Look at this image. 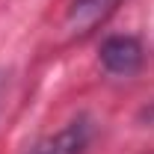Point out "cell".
<instances>
[{
	"label": "cell",
	"mask_w": 154,
	"mask_h": 154,
	"mask_svg": "<svg viewBox=\"0 0 154 154\" xmlns=\"http://www.w3.org/2000/svg\"><path fill=\"white\" fill-rule=\"evenodd\" d=\"M116 6H119V0H71V6L65 12V30L71 36H86Z\"/></svg>",
	"instance_id": "3"
},
{
	"label": "cell",
	"mask_w": 154,
	"mask_h": 154,
	"mask_svg": "<svg viewBox=\"0 0 154 154\" xmlns=\"http://www.w3.org/2000/svg\"><path fill=\"white\" fill-rule=\"evenodd\" d=\"M101 65L116 77H131L142 65V45L134 36H110L101 45Z\"/></svg>",
	"instance_id": "1"
},
{
	"label": "cell",
	"mask_w": 154,
	"mask_h": 154,
	"mask_svg": "<svg viewBox=\"0 0 154 154\" xmlns=\"http://www.w3.org/2000/svg\"><path fill=\"white\" fill-rule=\"evenodd\" d=\"M89 136H92V122L86 116H80L74 122H68L62 131H57L54 136L33 145L30 154H83V148L89 145Z\"/></svg>",
	"instance_id": "2"
}]
</instances>
